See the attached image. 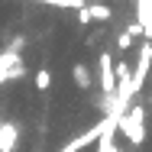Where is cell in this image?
<instances>
[{"label": "cell", "instance_id": "cell-3", "mask_svg": "<svg viewBox=\"0 0 152 152\" xmlns=\"http://www.w3.org/2000/svg\"><path fill=\"white\" fill-rule=\"evenodd\" d=\"M97 68H100V88H104V94H113L117 91V75H113V58L104 52L100 55V61H97Z\"/></svg>", "mask_w": 152, "mask_h": 152}, {"label": "cell", "instance_id": "cell-7", "mask_svg": "<svg viewBox=\"0 0 152 152\" xmlns=\"http://www.w3.org/2000/svg\"><path fill=\"white\" fill-rule=\"evenodd\" d=\"M81 20L84 23H91V20H110V10L107 7H94V10H84L81 13Z\"/></svg>", "mask_w": 152, "mask_h": 152}, {"label": "cell", "instance_id": "cell-2", "mask_svg": "<svg viewBox=\"0 0 152 152\" xmlns=\"http://www.w3.org/2000/svg\"><path fill=\"white\" fill-rule=\"evenodd\" d=\"M149 61H152V42H142V49H139V61H136V75L129 78V88H133V91H139V88L146 84Z\"/></svg>", "mask_w": 152, "mask_h": 152}, {"label": "cell", "instance_id": "cell-8", "mask_svg": "<svg viewBox=\"0 0 152 152\" xmlns=\"http://www.w3.org/2000/svg\"><path fill=\"white\" fill-rule=\"evenodd\" d=\"M36 88H39V91H49V88H52V71H49V68H39V71H36Z\"/></svg>", "mask_w": 152, "mask_h": 152}, {"label": "cell", "instance_id": "cell-1", "mask_svg": "<svg viewBox=\"0 0 152 152\" xmlns=\"http://www.w3.org/2000/svg\"><path fill=\"white\" fill-rule=\"evenodd\" d=\"M120 129L123 136L133 142V146H142V139H146V123H142V107H133L129 113H123L120 117Z\"/></svg>", "mask_w": 152, "mask_h": 152}, {"label": "cell", "instance_id": "cell-5", "mask_svg": "<svg viewBox=\"0 0 152 152\" xmlns=\"http://www.w3.org/2000/svg\"><path fill=\"white\" fill-rule=\"evenodd\" d=\"M20 142V129L16 123H0V152H13Z\"/></svg>", "mask_w": 152, "mask_h": 152}, {"label": "cell", "instance_id": "cell-4", "mask_svg": "<svg viewBox=\"0 0 152 152\" xmlns=\"http://www.w3.org/2000/svg\"><path fill=\"white\" fill-rule=\"evenodd\" d=\"M100 133H104V120H100V123H94V129L81 133V136H75V139H71V142H68V146H65L61 152H81L84 146H91L94 139H100Z\"/></svg>", "mask_w": 152, "mask_h": 152}, {"label": "cell", "instance_id": "cell-6", "mask_svg": "<svg viewBox=\"0 0 152 152\" xmlns=\"http://www.w3.org/2000/svg\"><path fill=\"white\" fill-rule=\"evenodd\" d=\"M71 81H75L78 88H91V71H88L84 65H75V68H71Z\"/></svg>", "mask_w": 152, "mask_h": 152}]
</instances>
